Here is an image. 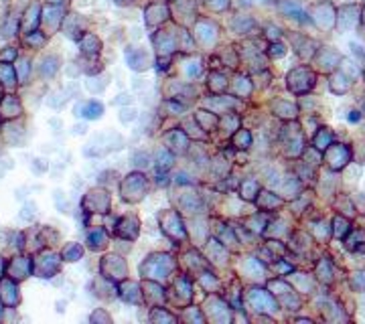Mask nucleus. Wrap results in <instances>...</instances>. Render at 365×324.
<instances>
[{"mask_svg":"<svg viewBox=\"0 0 365 324\" xmlns=\"http://www.w3.org/2000/svg\"><path fill=\"white\" fill-rule=\"evenodd\" d=\"M349 118H351V122H357V120H359V116H357V112H351V116H349Z\"/></svg>","mask_w":365,"mask_h":324,"instance_id":"1","label":"nucleus"}]
</instances>
